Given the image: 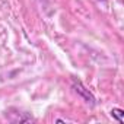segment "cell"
<instances>
[{
    "mask_svg": "<svg viewBox=\"0 0 124 124\" xmlns=\"http://www.w3.org/2000/svg\"><path fill=\"white\" fill-rule=\"evenodd\" d=\"M75 88H76V92H79L80 95H83L85 96V99L88 101V102H91V104H93L95 102V98L92 96V93L89 92V91H86L83 86H82V83L78 80V82H75Z\"/></svg>",
    "mask_w": 124,
    "mask_h": 124,
    "instance_id": "1",
    "label": "cell"
},
{
    "mask_svg": "<svg viewBox=\"0 0 124 124\" xmlns=\"http://www.w3.org/2000/svg\"><path fill=\"white\" fill-rule=\"evenodd\" d=\"M111 115H112V118H115L118 123H124V111H123V109H120V108H112Z\"/></svg>",
    "mask_w": 124,
    "mask_h": 124,
    "instance_id": "2",
    "label": "cell"
}]
</instances>
